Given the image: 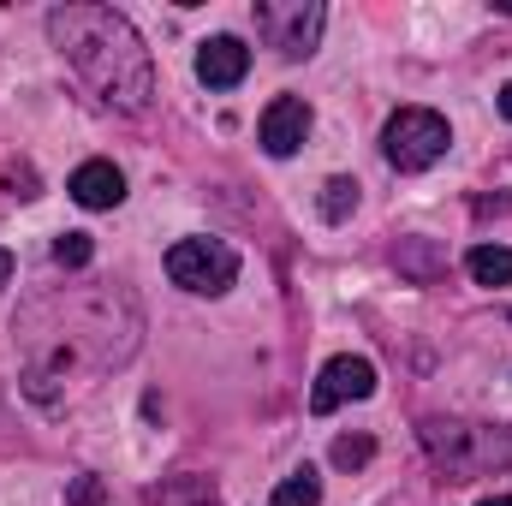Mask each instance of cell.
Masks as SVG:
<instances>
[{
  "mask_svg": "<svg viewBox=\"0 0 512 506\" xmlns=\"http://www.w3.org/2000/svg\"><path fill=\"white\" fill-rule=\"evenodd\" d=\"M143 316L120 286H78V292H54L36 298L18 316V346H24V376L30 393L48 399V381L66 376H102L120 370L137 352Z\"/></svg>",
  "mask_w": 512,
  "mask_h": 506,
  "instance_id": "6da1fadb",
  "label": "cell"
},
{
  "mask_svg": "<svg viewBox=\"0 0 512 506\" xmlns=\"http://www.w3.org/2000/svg\"><path fill=\"white\" fill-rule=\"evenodd\" d=\"M48 42L66 54V66L96 90V102L120 108V114H143L155 102V60L137 36L126 12L96 6V0H72L48 12Z\"/></svg>",
  "mask_w": 512,
  "mask_h": 506,
  "instance_id": "7a4b0ae2",
  "label": "cell"
},
{
  "mask_svg": "<svg viewBox=\"0 0 512 506\" xmlns=\"http://www.w3.org/2000/svg\"><path fill=\"white\" fill-rule=\"evenodd\" d=\"M423 453L453 477V483H471V477H489V471H507L512 465V435L495 423H465V417H423Z\"/></svg>",
  "mask_w": 512,
  "mask_h": 506,
  "instance_id": "3957f363",
  "label": "cell"
},
{
  "mask_svg": "<svg viewBox=\"0 0 512 506\" xmlns=\"http://www.w3.org/2000/svg\"><path fill=\"white\" fill-rule=\"evenodd\" d=\"M447 149H453V131H447V120L435 108H399L382 126V155H387V167H399V173H423Z\"/></svg>",
  "mask_w": 512,
  "mask_h": 506,
  "instance_id": "277c9868",
  "label": "cell"
},
{
  "mask_svg": "<svg viewBox=\"0 0 512 506\" xmlns=\"http://www.w3.org/2000/svg\"><path fill=\"white\" fill-rule=\"evenodd\" d=\"M256 30L274 54L310 60L322 30H328V6L322 0H256Z\"/></svg>",
  "mask_w": 512,
  "mask_h": 506,
  "instance_id": "5b68a950",
  "label": "cell"
},
{
  "mask_svg": "<svg viewBox=\"0 0 512 506\" xmlns=\"http://www.w3.org/2000/svg\"><path fill=\"white\" fill-rule=\"evenodd\" d=\"M167 274H173V286H185L197 298H221L239 280V251L221 239H179L167 251Z\"/></svg>",
  "mask_w": 512,
  "mask_h": 506,
  "instance_id": "8992f818",
  "label": "cell"
},
{
  "mask_svg": "<svg viewBox=\"0 0 512 506\" xmlns=\"http://www.w3.org/2000/svg\"><path fill=\"white\" fill-rule=\"evenodd\" d=\"M370 393H376V364L346 352V358H328V364H322V376L310 387V411L328 417V411H340L346 399H370Z\"/></svg>",
  "mask_w": 512,
  "mask_h": 506,
  "instance_id": "52a82bcc",
  "label": "cell"
},
{
  "mask_svg": "<svg viewBox=\"0 0 512 506\" xmlns=\"http://www.w3.org/2000/svg\"><path fill=\"white\" fill-rule=\"evenodd\" d=\"M310 126H316V114H310V102H304V96H274V102L262 108L256 137H262V149H268L274 161H286V155H298V149H304Z\"/></svg>",
  "mask_w": 512,
  "mask_h": 506,
  "instance_id": "ba28073f",
  "label": "cell"
},
{
  "mask_svg": "<svg viewBox=\"0 0 512 506\" xmlns=\"http://www.w3.org/2000/svg\"><path fill=\"white\" fill-rule=\"evenodd\" d=\"M245 72H251V48L239 36H209L197 48V78L209 90H233V84H245Z\"/></svg>",
  "mask_w": 512,
  "mask_h": 506,
  "instance_id": "9c48e42d",
  "label": "cell"
},
{
  "mask_svg": "<svg viewBox=\"0 0 512 506\" xmlns=\"http://www.w3.org/2000/svg\"><path fill=\"white\" fill-rule=\"evenodd\" d=\"M66 191H72L84 209H120V203H126V173H120L114 161H84Z\"/></svg>",
  "mask_w": 512,
  "mask_h": 506,
  "instance_id": "30bf717a",
  "label": "cell"
},
{
  "mask_svg": "<svg viewBox=\"0 0 512 506\" xmlns=\"http://www.w3.org/2000/svg\"><path fill=\"white\" fill-rule=\"evenodd\" d=\"M465 268H471L477 286H512V251L507 245H477V251L465 256Z\"/></svg>",
  "mask_w": 512,
  "mask_h": 506,
  "instance_id": "8fae6325",
  "label": "cell"
},
{
  "mask_svg": "<svg viewBox=\"0 0 512 506\" xmlns=\"http://www.w3.org/2000/svg\"><path fill=\"white\" fill-rule=\"evenodd\" d=\"M274 506H322V477L310 465H298L280 489H274Z\"/></svg>",
  "mask_w": 512,
  "mask_h": 506,
  "instance_id": "7c38bea8",
  "label": "cell"
},
{
  "mask_svg": "<svg viewBox=\"0 0 512 506\" xmlns=\"http://www.w3.org/2000/svg\"><path fill=\"white\" fill-rule=\"evenodd\" d=\"M352 209H358V179L334 173V179L322 185V221H352Z\"/></svg>",
  "mask_w": 512,
  "mask_h": 506,
  "instance_id": "4fadbf2b",
  "label": "cell"
},
{
  "mask_svg": "<svg viewBox=\"0 0 512 506\" xmlns=\"http://www.w3.org/2000/svg\"><path fill=\"white\" fill-rule=\"evenodd\" d=\"M161 506H221V501H215V489L203 477H173L161 489Z\"/></svg>",
  "mask_w": 512,
  "mask_h": 506,
  "instance_id": "5bb4252c",
  "label": "cell"
},
{
  "mask_svg": "<svg viewBox=\"0 0 512 506\" xmlns=\"http://www.w3.org/2000/svg\"><path fill=\"white\" fill-rule=\"evenodd\" d=\"M90 256H96V239L90 233H60L54 239V262L60 268H90Z\"/></svg>",
  "mask_w": 512,
  "mask_h": 506,
  "instance_id": "9a60e30c",
  "label": "cell"
},
{
  "mask_svg": "<svg viewBox=\"0 0 512 506\" xmlns=\"http://www.w3.org/2000/svg\"><path fill=\"white\" fill-rule=\"evenodd\" d=\"M370 453H376V441H370V435H340V441H334V465H340V471L370 465Z\"/></svg>",
  "mask_w": 512,
  "mask_h": 506,
  "instance_id": "2e32d148",
  "label": "cell"
},
{
  "mask_svg": "<svg viewBox=\"0 0 512 506\" xmlns=\"http://www.w3.org/2000/svg\"><path fill=\"white\" fill-rule=\"evenodd\" d=\"M66 506H114V501H108L102 477H78V483H72V495H66Z\"/></svg>",
  "mask_w": 512,
  "mask_h": 506,
  "instance_id": "e0dca14e",
  "label": "cell"
},
{
  "mask_svg": "<svg viewBox=\"0 0 512 506\" xmlns=\"http://www.w3.org/2000/svg\"><path fill=\"white\" fill-rule=\"evenodd\" d=\"M495 108H501V120H512V84H501V96H495Z\"/></svg>",
  "mask_w": 512,
  "mask_h": 506,
  "instance_id": "ac0fdd59",
  "label": "cell"
},
{
  "mask_svg": "<svg viewBox=\"0 0 512 506\" xmlns=\"http://www.w3.org/2000/svg\"><path fill=\"white\" fill-rule=\"evenodd\" d=\"M12 280V251H0V286Z\"/></svg>",
  "mask_w": 512,
  "mask_h": 506,
  "instance_id": "d6986e66",
  "label": "cell"
},
{
  "mask_svg": "<svg viewBox=\"0 0 512 506\" xmlns=\"http://www.w3.org/2000/svg\"><path fill=\"white\" fill-rule=\"evenodd\" d=\"M477 506H512V495H489V501H477Z\"/></svg>",
  "mask_w": 512,
  "mask_h": 506,
  "instance_id": "ffe728a7",
  "label": "cell"
}]
</instances>
